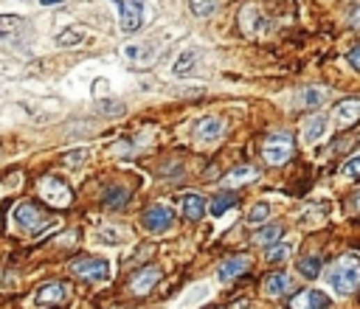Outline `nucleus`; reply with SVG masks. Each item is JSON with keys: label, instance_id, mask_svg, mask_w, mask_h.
I'll return each instance as SVG.
<instances>
[{"label": "nucleus", "instance_id": "5", "mask_svg": "<svg viewBox=\"0 0 360 309\" xmlns=\"http://www.w3.org/2000/svg\"><path fill=\"white\" fill-rule=\"evenodd\" d=\"M37 186H40L42 200H45L48 205H54V208H68L70 200H74V191H70V186L62 183L59 177H40Z\"/></svg>", "mask_w": 360, "mask_h": 309}, {"label": "nucleus", "instance_id": "29", "mask_svg": "<svg viewBox=\"0 0 360 309\" xmlns=\"http://www.w3.org/2000/svg\"><path fill=\"white\" fill-rule=\"evenodd\" d=\"M267 216H270V205H267V203H259V205H253V208L248 211V222H251V225H262Z\"/></svg>", "mask_w": 360, "mask_h": 309}, {"label": "nucleus", "instance_id": "24", "mask_svg": "<svg viewBox=\"0 0 360 309\" xmlns=\"http://www.w3.org/2000/svg\"><path fill=\"white\" fill-rule=\"evenodd\" d=\"M290 256H293V242H276L273 248H267V262L270 264H279Z\"/></svg>", "mask_w": 360, "mask_h": 309}, {"label": "nucleus", "instance_id": "1", "mask_svg": "<svg viewBox=\"0 0 360 309\" xmlns=\"http://www.w3.org/2000/svg\"><path fill=\"white\" fill-rule=\"evenodd\" d=\"M327 281H329V287H335L338 295H352V292H357V290H360V259H357L354 253L341 256V259L329 267Z\"/></svg>", "mask_w": 360, "mask_h": 309}, {"label": "nucleus", "instance_id": "33", "mask_svg": "<svg viewBox=\"0 0 360 309\" xmlns=\"http://www.w3.org/2000/svg\"><path fill=\"white\" fill-rule=\"evenodd\" d=\"M349 23H352L354 29H360V6H357V9H354V12L349 15Z\"/></svg>", "mask_w": 360, "mask_h": 309}, {"label": "nucleus", "instance_id": "34", "mask_svg": "<svg viewBox=\"0 0 360 309\" xmlns=\"http://www.w3.org/2000/svg\"><path fill=\"white\" fill-rule=\"evenodd\" d=\"M42 6H56V3H65V0H40Z\"/></svg>", "mask_w": 360, "mask_h": 309}, {"label": "nucleus", "instance_id": "12", "mask_svg": "<svg viewBox=\"0 0 360 309\" xmlns=\"http://www.w3.org/2000/svg\"><path fill=\"white\" fill-rule=\"evenodd\" d=\"M248 267H251V259H248V256H228V259L220 264L217 276H220L223 281H234V278H240L242 273H248Z\"/></svg>", "mask_w": 360, "mask_h": 309}, {"label": "nucleus", "instance_id": "6", "mask_svg": "<svg viewBox=\"0 0 360 309\" xmlns=\"http://www.w3.org/2000/svg\"><path fill=\"white\" fill-rule=\"evenodd\" d=\"M15 225L23 230V234H40V230L48 225V216H42L31 203H20L15 208Z\"/></svg>", "mask_w": 360, "mask_h": 309}, {"label": "nucleus", "instance_id": "22", "mask_svg": "<svg viewBox=\"0 0 360 309\" xmlns=\"http://www.w3.org/2000/svg\"><path fill=\"white\" fill-rule=\"evenodd\" d=\"M20 31H23V20L17 15H0V37L15 40Z\"/></svg>", "mask_w": 360, "mask_h": 309}, {"label": "nucleus", "instance_id": "16", "mask_svg": "<svg viewBox=\"0 0 360 309\" xmlns=\"http://www.w3.org/2000/svg\"><path fill=\"white\" fill-rule=\"evenodd\" d=\"M335 118L341 127H352L360 118V99H343L335 107Z\"/></svg>", "mask_w": 360, "mask_h": 309}, {"label": "nucleus", "instance_id": "10", "mask_svg": "<svg viewBox=\"0 0 360 309\" xmlns=\"http://www.w3.org/2000/svg\"><path fill=\"white\" fill-rule=\"evenodd\" d=\"M158 281H161V267L147 264V267H141V270L132 273V278H130V292H135V295H147Z\"/></svg>", "mask_w": 360, "mask_h": 309}, {"label": "nucleus", "instance_id": "9", "mask_svg": "<svg viewBox=\"0 0 360 309\" xmlns=\"http://www.w3.org/2000/svg\"><path fill=\"white\" fill-rule=\"evenodd\" d=\"M329 306H332V298L321 290H302L287 303V309H329Z\"/></svg>", "mask_w": 360, "mask_h": 309}, {"label": "nucleus", "instance_id": "21", "mask_svg": "<svg viewBox=\"0 0 360 309\" xmlns=\"http://www.w3.org/2000/svg\"><path fill=\"white\" fill-rule=\"evenodd\" d=\"M82 42H85V29L82 26H70V29L56 34V45L59 48H74V45H82Z\"/></svg>", "mask_w": 360, "mask_h": 309}, {"label": "nucleus", "instance_id": "28", "mask_svg": "<svg viewBox=\"0 0 360 309\" xmlns=\"http://www.w3.org/2000/svg\"><path fill=\"white\" fill-rule=\"evenodd\" d=\"M341 175H343L346 180H360V152L354 154V158H349V161L343 164Z\"/></svg>", "mask_w": 360, "mask_h": 309}, {"label": "nucleus", "instance_id": "15", "mask_svg": "<svg viewBox=\"0 0 360 309\" xmlns=\"http://www.w3.org/2000/svg\"><path fill=\"white\" fill-rule=\"evenodd\" d=\"M240 23H242V31H245V34H251V37L267 29V20H265V15H262L256 6H245V9H242V20H240Z\"/></svg>", "mask_w": 360, "mask_h": 309}, {"label": "nucleus", "instance_id": "25", "mask_svg": "<svg viewBox=\"0 0 360 309\" xmlns=\"http://www.w3.org/2000/svg\"><path fill=\"white\" fill-rule=\"evenodd\" d=\"M251 180H256V169L253 166H237L231 175H228V186H242V183H251Z\"/></svg>", "mask_w": 360, "mask_h": 309}, {"label": "nucleus", "instance_id": "17", "mask_svg": "<svg viewBox=\"0 0 360 309\" xmlns=\"http://www.w3.org/2000/svg\"><path fill=\"white\" fill-rule=\"evenodd\" d=\"M197 59H200V51H197V48H186V51H180V54H178V59H175V65H172L175 76H189V73L194 70Z\"/></svg>", "mask_w": 360, "mask_h": 309}, {"label": "nucleus", "instance_id": "2", "mask_svg": "<svg viewBox=\"0 0 360 309\" xmlns=\"http://www.w3.org/2000/svg\"><path fill=\"white\" fill-rule=\"evenodd\" d=\"M293 152H296V146H293V138L287 132H273L262 146V154L270 166H284L293 158Z\"/></svg>", "mask_w": 360, "mask_h": 309}, {"label": "nucleus", "instance_id": "7", "mask_svg": "<svg viewBox=\"0 0 360 309\" xmlns=\"http://www.w3.org/2000/svg\"><path fill=\"white\" fill-rule=\"evenodd\" d=\"M70 270H74L77 276H82V278H88V281H107L110 278V262L96 259V256L77 259L74 264H70Z\"/></svg>", "mask_w": 360, "mask_h": 309}, {"label": "nucleus", "instance_id": "30", "mask_svg": "<svg viewBox=\"0 0 360 309\" xmlns=\"http://www.w3.org/2000/svg\"><path fill=\"white\" fill-rule=\"evenodd\" d=\"M324 99H327V93L318 90V88H307L304 90V107H318Z\"/></svg>", "mask_w": 360, "mask_h": 309}, {"label": "nucleus", "instance_id": "20", "mask_svg": "<svg viewBox=\"0 0 360 309\" xmlns=\"http://www.w3.org/2000/svg\"><path fill=\"white\" fill-rule=\"evenodd\" d=\"M276 242H281V225H265L253 234V245L262 248H273Z\"/></svg>", "mask_w": 360, "mask_h": 309}, {"label": "nucleus", "instance_id": "36", "mask_svg": "<svg viewBox=\"0 0 360 309\" xmlns=\"http://www.w3.org/2000/svg\"><path fill=\"white\" fill-rule=\"evenodd\" d=\"M205 309H211V306H205Z\"/></svg>", "mask_w": 360, "mask_h": 309}, {"label": "nucleus", "instance_id": "23", "mask_svg": "<svg viewBox=\"0 0 360 309\" xmlns=\"http://www.w3.org/2000/svg\"><path fill=\"white\" fill-rule=\"evenodd\" d=\"M237 205V194H220V197H214L211 200V205H208V211L214 214V216H223L226 211H231Z\"/></svg>", "mask_w": 360, "mask_h": 309}, {"label": "nucleus", "instance_id": "27", "mask_svg": "<svg viewBox=\"0 0 360 309\" xmlns=\"http://www.w3.org/2000/svg\"><path fill=\"white\" fill-rule=\"evenodd\" d=\"M217 3H220V0H189V9L197 17H208L214 9H217Z\"/></svg>", "mask_w": 360, "mask_h": 309}, {"label": "nucleus", "instance_id": "18", "mask_svg": "<svg viewBox=\"0 0 360 309\" xmlns=\"http://www.w3.org/2000/svg\"><path fill=\"white\" fill-rule=\"evenodd\" d=\"M130 197H132V191H130L127 186H118V183H116V186L104 189V205H107V208H116V211H118V208H124V205L130 203Z\"/></svg>", "mask_w": 360, "mask_h": 309}, {"label": "nucleus", "instance_id": "26", "mask_svg": "<svg viewBox=\"0 0 360 309\" xmlns=\"http://www.w3.org/2000/svg\"><path fill=\"white\" fill-rule=\"evenodd\" d=\"M299 273L304 276V278H318L321 276V259L318 256H304L302 262H299Z\"/></svg>", "mask_w": 360, "mask_h": 309}, {"label": "nucleus", "instance_id": "4", "mask_svg": "<svg viewBox=\"0 0 360 309\" xmlns=\"http://www.w3.org/2000/svg\"><path fill=\"white\" fill-rule=\"evenodd\" d=\"M141 225L147 228L150 234H166V230L175 225V211L164 203H155L141 214Z\"/></svg>", "mask_w": 360, "mask_h": 309}, {"label": "nucleus", "instance_id": "3", "mask_svg": "<svg viewBox=\"0 0 360 309\" xmlns=\"http://www.w3.org/2000/svg\"><path fill=\"white\" fill-rule=\"evenodd\" d=\"M113 3L118 6V26H121V31L124 34L141 31L143 17H147V12H143L147 0H113Z\"/></svg>", "mask_w": 360, "mask_h": 309}, {"label": "nucleus", "instance_id": "13", "mask_svg": "<svg viewBox=\"0 0 360 309\" xmlns=\"http://www.w3.org/2000/svg\"><path fill=\"white\" fill-rule=\"evenodd\" d=\"M262 287H265L267 298H281V295H287L293 290V281H290V276H287V273H270Z\"/></svg>", "mask_w": 360, "mask_h": 309}, {"label": "nucleus", "instance_id": "35", "mask_svg": "<svg viewBox=\"0 0 360 309\" xmlns=\"http://www.w3.org/2000/svg\"><path fill=\"white\" fill-rule=\"evenodd\" d=\"M354 208H357V211H360V191H357V194H354Z\"/></svg>", "mask_w": 360, "mask_h": 309}, {"label": "nucleus", "instance_id": "14", "mask_svg": "<svg viewBox=\"0 0 360 309\" xmlns=\"http://www.w3.org/2000/svg\"><path fill=\"white\" fill-rule=\"evenodd\" d=\"M180 208H183V216H186L189 222H197V219H203V214H205V200H203L197 191H186L183 200H180Z\"/></svg>", "mask_w": 360, "mask_h": 309}, {"label": "nucleus", "instance_id": "8", "mask_svg": "<svg viewBox=\"0 0 360 309\" xmlns=\"http://www.w3.org/2000/svg\"><path fill=\"white\" fill-rule=\"evenodd\" d=\"M68 298H70V287L62 281H45L34 292V303H40V306H56V303H65Z\"/></svg>", "mask_w": 360, "mask_h": 309}, {"label": "nucleus", "instance_id": "19", "mask_svg": "<svg viewBox=\"0 0 360 309\" xmlns=\"http://www.w3.org/2000/svg\"><path fill=\"white\" fill-rule=\"evenodd\" d=\"M324 132H327V116L315 113V116H310V118L304 121V141H307V143H315Z\"/></svg>", "mask_w": 360, "mask_h": 309}, {"label": "nucleus", "instance_id": "11", "mask_svg": "<svg viewBox=\"0 0 360 309\" xmlns=\"http://www.w3.org/2000/svg\"><path fill=\"white\" fill-rule=\"evenodd\" d=\"M226 135V121L223 118H214V116H205L194 124V138L203 141V143H214Z\"/></svg>", "mask_w": 360, "mask_h": 309}, {"label": "nucleus", "instance_id": "31", "mask_svg": "<svg viewBox=\"0 0 360 309\" xmlns=\"http://www.w3.org/2000/svg\"><path fill=\"white\" fill-rule=\"evenodd\" d=\"M88 158V149H74V154H65V164L74 166V164H82Z\"/></svg>", "mask_w": 360, "mask_h": 309}, {"label": "nucleus", "instance_id": "32", "mask_svg": "<svg viewBox=\"0 0 360 309\" xmlns=\"http://www.w3.org/2000/svg\"><path fill=\"white\" fill-rule=\"evenodd\" d=\"M346 62H349V65H352L357 73H360V45H354V48L346 54Z\"/></svg>", "mask_w": 360, "mask_h": 309}]
</instances>
